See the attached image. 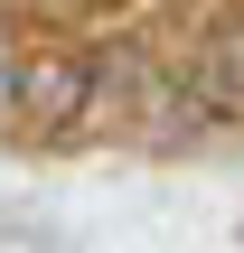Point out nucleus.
<instances>
[{
    "label": "nucleus",
    "instance_id": "nucleus-1",
    "mask_svg": "<svg viewBox=\"0 0 244 253\" xmlns=\"http://www.w3.org/2000/svg\"><path fill=\"white\" fill-rule=\"evenodd\" d=\"M94 103H103V66H85V56H38L19 75V122L28 131H75Z\"/></svg>",
    "mask_w": 244,
    "mask_h": 253
},
{
    "label": "nucleus",
    "instance_id": "nucleus-2",
    "mask_svg": "<svg viewBox=\"0 0 244 253\" xmlns=\"http://www.w3.org/2000/svg\"><path fill=\"white\" fill-rule=\"evenodd\" d=\"M188 103H207V113L244 122V19H226V28L197 47V66H188Z\"/></svg>",
    "mask_w": 244,
    "mask_h": 253
}]
</instances>
